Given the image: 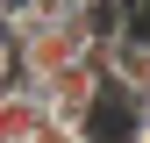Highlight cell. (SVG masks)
Segmentation results:
<instances>
[{"label": "cell", "instance_id": "4", "mask_svg": "<svg viewBox=\"0 0 150 143\" xmlns=\"http://www.w3.org/2000/svg\"><path fill=\"white\" fill-rule=\"evenodd\" d=\"M29 143H86V129H71V122H50V115H43V129H36Z\"/></svg>", "mask_w": 150, "mask_h": 143}, {"label": "cell", "instance_id": "2", "mask_svg": "<svg viewBox=\"0 0 150 143\" xmlns=\"http://www.w3.org/2000/svg\"><path fill=\"white\" fill-rule=\"evenodd\" d=\"M93 64H100L107 93H122V100H136V107L150 100V36H143L136 22H129V29H122V36H115V43H107Z\"/></svg>", "mask_w": 150, "mask_h": 143}, {"label": "cell", "instance_id": "3", "mask_svg": "<svg viewBox=\"0 0 150 143\" xmlns=\"http://www.w3.org/2000/svg\"><path fill=\"white\" fill-rule=\"evenodd\" d=\"M43 129V100L29 86H0V143H29Z\"/></svg>", "mask_w": 150, "mask_h": 143}, {"label": "cell", "instance_id": "1", "mask_svg": "<svg viewBox=\"0 0 150 143\" xmlns=\"http://www.w3.org/2000/svg\"><path fill=\"white\" fill-rule=\"evenodd\" d=\"M100 93H107V79H100V64H93V57L64 64V72H57L50 86H36L43 115H50V122H71V129H86V115L100 107Z\"/></svg>", "mask_w": 150, "mask_h": 143}, {"label": "cell", "instance_id": "5", "mask_svg": "<svg viewBox=\"0 0 150 143\" xmlns=\"http://www.w3.org/2000/svg\"><path fill=\"white\" fill-rule=\"evenodd\" d=\"M0 86H14V43L0 36Z\"/></svg>", "mask_w": 150, "mask_h": 143}]
</instances>
